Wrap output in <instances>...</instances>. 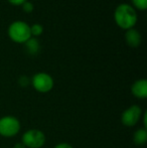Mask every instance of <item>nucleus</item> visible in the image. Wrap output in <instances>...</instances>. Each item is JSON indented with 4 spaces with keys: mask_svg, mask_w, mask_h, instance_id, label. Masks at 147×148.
Instances as JSON below:
<instances>
[{
    "mask_svg": "<svg viewBox=\"0 0 147 148\" xmlns=\"http://www.w3.org/2000/svg\"><path fill=\"white\" fill-rule=\"evenodd\" d=\"M114 19L120 28L128 30L133 28L137 22V13L133 6L128 3H121L114 11Z\"/></svg>",
    "mask_w": 147,
    "mask_h": 148,
    "instance_id": "nucleus-1",
    "label": "nucleus"
},
{
    "mask_svg": "<svg viewBox=\"0 0 147 148\" xmlns=\"http://www.w3.org/2000/svg\"><path fill=\"white\" fill-rule=\"evenodd\" d=\"M8 36L12 41L24 43L31 37L30 26L22 20H15L8 26Z\"/></svg>",
    "mask_w": 147,
    "mask_h": 148,
    "instance_id": "nucleus-2",
    "label": "nucleus"
},
{
    "mask_svg": "<svg viewBox=\"0 0 147 148\" xmlns=\"http://www.w3.org/2000/svg\"><path fill=\"white\" fill-rule=\"evenodd\" d=\"M21 125L16 117L11 115L3 116L0 118V135L2 137L10 138L14 137L19 133Z\"/></svg>",
    "mask_w": 147,
    "mask_h": 148,
    "instance_id": "nucleus-3",
    "label": "nucleus"
},
{
    "mask_svg": "<svg viewBox=\"0 0 147 148\" xmlns=\"http://www.w3.org/2000/svg\"><path fill=\"white\" fill-rule=\"evenodd\" d=\"M44 133L39 129H29L21 137V142L26 148H41L45 144Z\"/></svg>",
    "mask_w": 147,
    "mask_h": 148,
    "instance_id": "nucleus-4",
    "label": "nucleus"
},
{
    "mask_svg": "<svg viewBox=\"0 0 147 148\" xmlns=\"http://www.w3.org/2000/svg\"><path fill=\"white\" fill-rule=\"evenodd\" d=\"M30 84L38 93L45 94L53 90L55 82H53V79L51 75L47 74V73L41 72L37 73L32 77L31 80H30Z\"/></svg>",
    "mask_w": 147,
    "mask_h": 148,
    "instance_id": "nucleus-5",
    "label": "nucleus"
},
{
    "mask_svg": "<svg viewBox=\"0 0 147 148\" xmlns=\"http://www.w3.org/2000/svg\"><path fill=\"white\" fill-rule=\"evenodd\" d=\"M143 112L138 105H132L124 110L121 115V122L126 127H133L140 121Z\"/></svg>",
    "mask_w": 147,
    "mask_h": 148,
    "instance_id": "nucleus-6",
    "label": "nucleus"
},
{
    "mask_svg": "<svg viewBox=\"0 0 147 148\" xmlns=\"http://www.w3.org/2000/svg\"><path fill=\"white\" fill-rule=\"evenodd\" d=\"M131 93L138 99H145L147 97V81L145 79L135 81L131 86Z\"/></svg>",
    "mask_w": 147,
    "mask_h": 148,
    "instance_id": "nucleus-7",
    "label": "nucleus"
},
{
    "mask_svg": "<svg viewBox=\"0 0 147 148\" xmlns=\"http://www.w3.org/2000/svg\"><path fill=\"white\" fill-rule=\"evenodd\" d=\"M125 39L127 45L130 47H138L141 45V41H142V37L140 32L137 29H135L134 27L126 30Z\"/></svg>",
    "mask_w": 147,
    "mask_h": 148,
    "instance_id": "nucleus-8",
    "label": "nucleus"
},
{
    "mask_svg": "<svg viewBox=\"0 0 147 148\" xmlns=\"http://www.w3.org/2000/svg\"><path fill=\"white\" fill-rule=\"evenodd\" d=\"M24 45H25L26 51L31 56H36L39 51V49H40L38 39L34 36H31L26 42H24Z\"/></svg>",
    "mask_w": 147,
    "mask_h": 148,
    "instance_id": "nucleus-9",
    "label": "nucleus"
},
{
    "mask_svg": "<svg viewBox=\"0 0 147 148\" xmlns=\"http://www.w3.org/2000/svg\"><path fill=\"white\" fill-rule=\"evenodd\" d=\"M133 142L138 146L144 145L147 142V129L140 128L134 132L133 134Z\"/></svg>",
    "mask_w": 147,
    "mask_h": 148,
    "instance_id": "nucleus-10",
    "label": "nucleus"
},
{
    "mask_svg": "<svg viewBox=\"0 0 147 148\" xmlns=\"http://www.w3.org/2000/svg\"><path fill=\"white\" fill-rule=\"evenodd\" d=\"M43 32V26L39 23H34L30 26V33H31V36L36 37L39 36L40 34H42Z\"/></svg>",
    "mask_w": 147,
    "mask_h": 148,
    "instance_id": "nucleus-11",
    "label": "nucleus"
},
{
    "mask_svg": "<svg viewBox=\"0 0 147 148\" xmlns=\"http://www.w3.org/2000/svg\"><path fill=\"white\" fill-rule=\"evenodd\" d=\"M135 8L139 10H145L147 8V0H131Z\"/></svg>",
    "mask_w": 147,
    "mask_h": 148,
    "instance_id": "nucleus-12",
    "label": "nucleus"
},
{
    "mask_svg": "<svg viewBox=\"0 0 147 148\" xmlns=\"http://www.w3.org/2000/svg\"><path fill=\"white\" fill-rule=\"evenodd\" d=\"M22 9H23V11L26 12V13H31V12L34 11V4L29 1H25L22 4Z\"/></svg>",
    "mask_w": 147,
    "mask_h": 148,
    "instance_id": "nucleus-13",
    "label": "nucleus"
},
{
    "mask_svg": "<svg viewBox=\"0 0 147 148\" xmlns=\"http://www.w3.org/2000/svg\"><path fill=\"white\" fill-rule=\"evenodd\" d=\"M18 83H19V85L21 87H26V86H28V85L30 84V80H29V78H27L26 76H22V77H20V78H19Z\"/></svg>",
    "mask_w": 147,
    "mask_h": 148,
    "instance_id": "nucleus-14",
    "label": "nucleus"
},
{
    "mask_svg": "<svg viewBox=\"0 0 147 148\" xmlns=\"http://www.w3.org/2000/svg\"><path fill=\"white\" fill-rule=\"evenodd\" d=\"M53 148H74V147H73V145H71L70 143L62 142V143H59V144L55 145Z\"/></svg>",
    "mask_w": 147,
    "mask_h": 148,
    "instance_id": "nucleus-15",
    "label": "nucleus"
},
{
    "mask_svg": "<svg viewBox=\"0 0 147 148\" xmlns=\"http://www.w3.org/2000/svg\"><path fill=\"white\" fill-rule=\"evenodd\" d=\"M25 1L27 0H8V2H10L13 5H22Z\"/></svg>",
    "mask_w": 147,
    "mask_h": 148,
    "instance_id": "nucleus-16",
    "label": "nucleus"
},
{
    "mask_svg": "<svg viewBox=\"0 0 147 148\" xmlns=\"http://www.w3.org/2000/svg\"><path fill=\"white\" fill-rule=\"evenodd\" d=\"M13 148H26V147L22 144V142H18V143H15V144H14Z\"/></svg>",
    "mask_w": 147,
    "mask_h": 148,
    "instance_id": "nucleus-17",
    "label": "nucleus"
}]
</instances>
